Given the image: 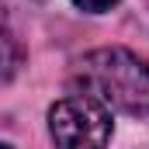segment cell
Returning <instances> with one entry per match:
<instances>
[{
  "instance_id": "obj_1",
  "label": "cell",
  "mask_w": 149,
  "mask_h": 149,
  "mask_svg": "<svg viewBox=\"0 0 149 149\" xmlns=\"http://www.w3.org/2000/svg\"><path fill=\"white\" fill-rule=\"evenodd\" d=\"M76 83L132 118H149V63L128 49H94L76 63Z\"/></svg>"
},
{
  "instance_id": "obj_2",
  "label": "cell",
  "mask_w": 149,
  "mask_h": 149,
  "mask_svg": "<svg viewBox=\"0 0 149 149\" xmlns=\"http://www.w3.org/2000/svg\"><path fill=\"white\" fill-rule=\"evenodd\" d=\"M49 132L59 146L70 149L104 146L111 139V108L87 90L70 94L49 108Z\"/></svg>"
},
{
  "instance_id": "obj_3",
  "label": "cell",
  "mask_w": 149,
  "mask_h": 149,
  "mask_svg": "<svg viewBox=\"0 0 149 149\" xmlns=\"http://www.w3.org/2000/svg\"><path fill=\"white\" fill-rule=\"evenodd\" d=\"M24 66V45L14 31L0 24V83H10Z\"/></svg>"
},
{
  "instance_id": "obj_4",
  "label": "cell",
  "mask_w": 149,
  "mask_h": 149,
  "mask_svg": "<svg viewBox=\"0 0 149 149\" xmlns=\"http://www.w3.org/2000/svg\"><path fill=\"white\" fill-rule=\"evenodd\" d=\"M80 10H87V14H104V10H111L118 7V0H73Z\"/></svg>"
}]
</instances>
